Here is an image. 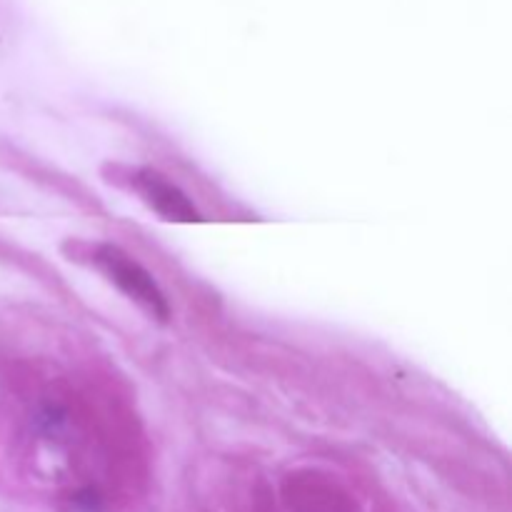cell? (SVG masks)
<instances>
[{
	"mask_svg": "<svg viewBox=\"0 0 512 512\" xmlns=\"http://www.w3.org/2000/svg\"><path fill=\"white\" fill-rule=\"evenodd\" d=\"M130 183L135 185L140 195H143L145 203L155 210V213L163 215L165 220H180V223H193L200 220V213L195 210V205L190 203L188 195L178 188V185L170 183L165 175L155 173V170H135V175H130Z\"/></svg>",
	"mask_w": 512,
	"mask_h": 512,
	"instance_id": "7a4b0ae2",
	"label": "cell"
},
{
	"mask_svg": "<svg viewBox=\"0 0 512 512\" xmlns=\"http://www.w3.org/2000/svg\"><path fill=\"white\" fill-rule=\"evenodd\" d=\"M90 258L93 263L123 290L128 298H133L135 303L143 305L153 318L168 320L170 308L165 295L160 293L158 283L153 280V275L143 268L140 263H135L128 253H123L115 245H95L90 250Z\"/></svg>",
	"mask_w": 512,
	"mask_h": 512,
	"instance_id": "6da1fadb",
	"label": "cell"
}]
</instances>
